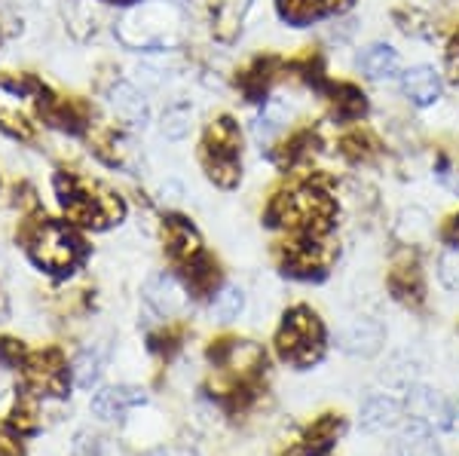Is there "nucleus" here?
Segmentation results:
<instances>
[{"mask_svg": "<svg viewBox=\"0 0 459 456\" xmlns=\"http://www.w3.org/2000/svg\"><path fill=\"white\" fill-rule=\"evenodd\" d=\"M288 456H322V453H313V451H294V453H288Z\"/></svg>", "mask_w": 459, "mask_h": 456, "instance_id": "a19ab883", "label": "nucleus"}, {"mask_svg": "<svg viewBox=\"0 0 459 456\" xmlns=\"http://www.w3.org/2000/svg\"><path fill=\"white\" fill-rule=\"evenodd\" d=\"M246 310V291L239 285H221L218 291L212 294V319L214 322H236Z\"/></svg>", "mask_w": 459, "mask_h": 456, "instance_id": "bb28decb", "label": "nucleus"}, {"mask_svg": "<svg viewBox=\"0 0 459 456\" xmlns=\"http://www.w3.org/2000/svg\"><path fill=\"white\" fill-rule=\"evenodd\" d=\"M43 95L47 83L31 73L0 77V135L19 144H34L43 132Z\"/></svg>", "mask_w": 459, "mask_h": 456, "instance_id": "20e7f679", "label": "nucleus"}, {"mask_svg": "<svg viewBox=\"0 0 459 456\" xmlns=\"http://www.w3.org/2000/svg\"><path fill=\"white\" fill-rule=\"evenodd\" d=\"M147 401V392L138 386H108L92 395V414L99 420H120L132 408Z\"/></svg>", "mask_w": 459, "mask_h": 456, "instance_id": "dca6fc26", "label": "nucleus"}, {"mask_svg": "<svg viewBox=\"0 0 459 456\" xmlns=\"http://www.w3.org/2000/svg\"><path fill=\"white\" fill-rule=\"evenodd\" d=\"M101 371H105V352H101L99 347L83 349L71 365V377L80 389H92L95 383H99Z\"/></svg>", "mask_w": 459, "mask_h": 456, "instance_id": "cd10ccee", "label": "nucleus"}, {"mask_svg": "<svg viewBox=\"0 0 459 456\" xmlns=\"http://www.w3.org/2000/svg\"><path fill=\"white\" fill-rule=\"evenodd\" d=\"M99 95L105 101L108 120L117 123V126L132 132V129H144L153 120L151 99H147V92L132 77H120V73L101 77Z\"/></svg>", "mask_w": 459, "mask_h": 456, "instance_id": "423d86ee", "label": "nucleus"}, {"mask_svg": "<svg viewBox=\"0 0 459 456\" xmlns=\"http://www.w3.org/2000/svg\"><path fill=\"white\" fill-rule=\"evenodd\" d=\"M279 358L294 367H309L325 352V325L309 306H294L285 313V322L276 334Z\"/></svg>", "mask_w": 459, "mask_h": 456, "instance_id": "39448f33", "label": "nucleus"}, {"mask_svg": "<svg viewBox=\"0 0 459 456\" xmlns=\"http://www.w3.org/2000/svg\"><path fill=\"white\" fill-rule=\"evenodd\" d=\"M340 429H343V423H340L337 417H322V420L307 432V451L322 453L325 447H331L337 441Z\"/></svg>", "mask_w": 459, "mask_h": 456, "instance_id": "2f4dec72", "label": "nucleus"}, {"mask_svg": "<svg viewBox=\"0 0 459 456\" xmlns=\"http://www.w3.org/2000/svg\"><path fill=\"white\" fill-rule=\"evenodd\" d=\"M190 288L184 285V279L178 273H153L151 279L144 282V304L151 306L153 313L162 315V319H175L187 310L190 304Z\"/></svg>", "mask_w": 459, "mask_h": 456, "instance_id": "9d476101", "label": "nucleus"}, {"mask_svg": "<svg viewBox=\"0 0 459 456\" xmlns=\"http://www.w3.org/2000/svg\"><path fill=\"white\" fill-rule=\"evenodd\" d=\"M334 245L325 242L322 237L313 233H300L298 239H291L282 248V267L288 276L298 279H322L328 273L331 261H334Z\"/></svg>", "mask_w": 459, "mask_h": 456, "instance_id": "6e6552de", "label": "nucleus"}, {"mask_svg": "<svg viewBox=\"0 0 459 456\" xmlns=\"http://www.w3.org/2000/svg\"><path fill=\"white\" fill-rule=\"evenodd\" d=\"M40 395H34L31 389H22L16 408H13L10 417V429L19 432V435H37L40 432V404H37Z\"/></svg>", "mask_w": 459, "mask_h": 456, "instance_id": "a878e982", "label": "nucleus"}, {"mask_svg": "<svg viewBox=\"0 0 459 456\" xmlns=\"http://www.w3.org/2000/svg\"><path fill=\"white\" fill-rule=\"evenodd\" d=\"M203 159V172L214 187L236 190L242 181V157H230V153H199Z\"/></svg>", "mask_w": 459, "mask_h": 456, "instance_id": "4be33fe9", "label": "nucleus"}, {"mask_svg": "<svg viewBox=\"0 0 459 456\" xmlns=\"http://www.w3.org/2000/svg\"><path fill=\"white\" fill-rule=\"evenodd\" d=\"M337 218V200L322 181H300L270 202V220L291 233L325 237Z\"/></svg>", "mask_w": 459, "mask_h": 456, "instance_id": "7ed1b4c3", "label": "nucleus"}, {"mask_svg": "<svg viewBox=\"0 0 459 456\" xmlns=\"http://www.w3.org/2000/svg\"><path fill=\"white\" fill-rule=\"evenodd\" d=\"M10 313V297H6V291L0 288V315H6Z\"/></svg>", "mask_w": 459, "mask_h": 456, "instance_id": "58836bf2", "label": "nucleus"}, {"mask_svg": "<svg viewBox=\"0 0 459 456\" xmlns=\"http://www.w3.org/2000/svg\"><path fill=\"white\" fill-rule=\"evenodd\" d=\"M398 456H444V451L432 435V426L411 420L398 435Z\"/></svg>", "mask_w": 459, "mask_h": 456, "instance_id": "5701e85b", "label": "nucleus"}, {"mask_svg": "<svg viewBox=\"0 0 459 456\" xmlns=\"http://www.w3.org/2000/svg\"><path fill=\"white\" fill-rule=\"evenodd\" d=\"M157 194H160V202L162 205H178V202L184 200V187L178 181H162Z\"/></svg>", "mask_w": 459, "mask_h": 456, "instance_id": "f704fd0d", "label": "nucleus"}, {"mask_svg": "<svg viewBox=\"0 0 459 456\" xmlns=\"http://www.w3.org/2000/svg\"><path fill=\"white\" fill-rule=\"evenodd\" d=\"M383 325L374 319H352L350 325L340 328L337 334V347L343 352H350V356H359V358H371L377 352L383 349Z\"/></svg>", "mask_w": 459, "mask_h": 456, "instance_id": "ddd939ff", "label": "nucleus"}, {"mask_svg": "<svg viewBox=\"0 0 459 456\" xmlns=\"http://www.w3.org/2000/svg\"><path fill=\"white\" fill-rule=\"evenodd\" d=\"M447 56L454 58V62L459 58V31H456L454 37H450V43H447Z\"/></svg>", "mask_w": 459, "mask_h": 456, "instance_id": "4c0bfd02", "label": "nucleus"}, {"mask_svg": "<svg viewBox=\"0 0 459 456\" xmlns=\"http://www.w3.org/2000/svg\"><path fill=\"white\" fill-rule=\"evenodd\" d=\"M355 0H276V13L285 25L307 28L313 22H322L328 16H340L346 13Z\"/></svg>", "mask_w": 459, "mask_h": 456, "instance_id": "f8f14e48", "label": "nucleus"}, {"mask_svg": "<svg viewBox=\"0 0 459 456\" xmlns=\"http://www.w3.org/2000/svg\"><path fill=\"white\" fill-rule=\"evenodd\" d=\"M28 358L25 343L16 340V337H0V365L4 367H22Z\"/></svg>", "mask_w": 459, "mask_h": 456, "instance_id": "72a5a7b5", "label": "nucleus"}, {"mask_svg": "<svg viewBox=\"0 0 459 456\" xmlns=\"http://www.w3.org/2000/svg\"><path fill=\"white\" fill-rule=\"evenodd\" d=\"M334 114L340 120H359L361 114L368 110V99L361 90H355V86H337L334 90Z\"/></svg>", "mask_w": 459, "mask_h": 456, "instance_id": "7c9ffc66", "label": "nucleus"}, {"mask_svg": "<svg viewBox=\"0 0 459 456\" xmlns=\"http://www.w3.org/2000/svg\"><path fill=\"white\" fill-rule=\"evenodd\" d=\"M101 4H105V6H123V10H126V6L138 4V0H101Z\"/></svg>", "mask_w": 459, "mask_h": 456, "instance_id": "ea45409f", "label": "nucleus"}, {"mask_svg": "<svg viewBox=\"0 0 459 456\" xmlns=\"http://www.w3.org/2000/svg\"><path fill=\"white\" fill-rule=\"evenodd\" d=\"M19 242L25 245L34 267L56 279L74 276L89 254L80 227H74L65 218H47L43 211L19 220Z\"/></svg>", "mask_w": 459, "mask_h": 456, "instance_id": "f03ea898", "label": "nucleus"}, {"mask_svg": "<svg viewBox=\"0 0 459 456\" xmlns=\"http://www.w3.org/2000/svg\"><path fill=\"white\" fill-rule=\"evenodd\" d=\"M0 456H22V444L16 438L0 435Z\"/></svg>", "mask_w": 459, "mask_h": 456, "instance_id": "c9c22d12", "label": "nucleus"}, {"mask_svg": "<svg viewBox=\"0 0 459 456\" xmlns=\"http://www.w3.org/2000/svg\"><path fill=\"white\" fill-rule=\"evenodd\" d=\"M407 410H411L413 420H423L429 426H438V429H450V426H454V420H450L447 401H444L438 392L426 389V386L413 389L411 399H407Z\"/></svg>", "mask_w": 459, "mask_h": 456, "instance_id": "6ab92c4d", "label": "nucleus"}, {"mask_svg": "<svg viewBox=\"0 0 459 456\" xmlns=\"http://www.w3.org/2000/svg\"><path fill=\"white\" fill-rule=\"evenodd\" d=\"M160 237H162V248H166V254L172 257L178 267H187V263H194L199 254H205L203 237H199L196 224L184 215L162 218Z\"/></svg>", "mask_w": 459, "mask_h": 456, "instance_id": "9b49d317", "label": "nucleus"}, {"mask_svg": "<svg viewBox=\"0 0 459 456\" xmlns=\"http://www.w3.org/2000/svg\"><path fill=\"white\" fill-rule=\"evenodd\" d=\"M438 279L444 288L459 291V248H447L438 257Z\"/></svg>", "mask_w": 459, "mask_h": 456, "instance_id": "473e14b6", "label": "nucleus"}, {"mask_svg": "<svg viewBox=\"0 0 459 456\" xmlns=\"http://www.w3.org/2000/svg\"><path fill=\"white\" fill-rule=\"evenodd\" d=\"M196 126V108L190 101H172L160 114V135L166 142H184Z\"/></svg>", "mask_w": 459, "mask_h": 456, "instance_id": "393cba45", "label": "nucleus"}, {"mask_svg": "<svg viewBox=\"0 0 459 456\" xmlns=\"http://www.w3.org/2000/svg\"><path fill=\"white\" fill-rule=\"evenodd\" d=\"M209 358L214 362V367L227 371L239 383L261 374V367L266 365V352L251 340H218L209 349Z\"/></svg>", "mask_w": 459, "mask_h": 456, "instance_id": "1a4fd4ad", "label": "nucleus"}, {"mask_svg": "<svg viewBox=\"0 0 459 456\" xmlns=\"http://www.w3.org/2000/svg\"><path fill=\"white\" fill-rule=\"evenodd\" d=\"M114 37L132 53H175L187 40V13L178 0H138L114 22Z\"/></svg>", "mask_w": 459, "mask_h": 456, "instance_id": "f257e3e1", "label": "nucleus"}, {"mask_svg": "<svg viewBox=\"0 0 459 456\" xmlns=\"http://www.w3.org/2000/svg\"><path fill=\"white\" fill-rule=\"evenodd\" d=\"M402 86H404V95L411 99V105H417V108H429L441 99V73L435 68H429V65H417V68L404 71Z\"/></svg>", "mask_w": 459, "mask_h": 456, "instance_id": "a211bd4d", "label": "nucleus"}, {"mask_svg": "<svg viewBox=\"0 0 459 456\" xmlns=\"http://www.w3.org/2000/svg\"><path fill=\"white\" fill-rule=\"evenodd\" d=\"M444 239H447L450 245H459V215L447 224V230H444Z\"/></svg>", "mask_w": 459, "mask_h": 456, "instance_id": "e433bc0d", "label": "nucleus"}, {"mask_svg": "<svg viewBox=\"0 0 459 456\" xmlns=\"http://www.w3.org/2000/svg\"><path fill=\"white\" fill-rule=\"evenodd\" d=\"M359 71L368 80H389L402 71V56L389 43H371L359 53Z\"/></svg>", "mask_w": 459, "mask_h": 456, "instance_id": "412c9836", "label": "nucleus"}, {"mask_svg": "<svg viewBox=\"0 0 459 456\" xmlns=\"http://www.w3.org/2000/svg\"><path fill=\"white\" fill-rule=\"evenodd\" d=\"M456 423H459V410H456Z\"/></svg>", "mask_w": 459, "mask_h": 456, "instance_id": "37998d69", "label": "nucleus"}, {"mask_svg": "<svg viewBox=\"0 0 459 456\" xmlns=\"http://www.w3.org/2000/svg\"><path fill=\"white\" fill-rule=\"evenodd\" d=\"M0 190H4V178H0Z\"/></svg>", "mask_w": 459, "mask_h": 456, "instance_id": "79ce46f5", "label": "nucleus"}, {"mask_svg": "<svg viewBox=\"0 0 459 456\" xmlns=\"http://www.w3.org/2000/svg\"><path fill=\"white\" fill-rule=\"evenodd\" d=\"M101 13H105L101 0H65L62 6L65 28L74 40H92L101 31Z\"/></svg>", "mask_w": 459, "mask_h": 456, "instance_id": "2eb2a0df", "label": "nucleus"}, {"mask_svg": "<svg viewBox=\"0 0 459 456\" xmlns=\"http://www.w3.org/2000/svg\"><path fill=\"white\" fill-rule=\"evenodd\" d=\"M199 153H230V157H242V129L230 114H221L205 126L203 147Z\"/></svg>", "mask_w": 459, "mask_h": 456, "instance_id": "f3484780", "label": "nucleus"}, {"mask_svg": "<svg viewBox=\"0 0 459 456\" xmlns=\"http://www.w3.org/2000/svg\"><path fill=\"white\" fill-rule=\"evenodd\" d=\"M178 270H181L178 276L184 279V285H187L194 297L214 294L221 288V270H218V263H214L209 254H199L194 263H187V267H178Z\"/></svg>", "mask_w": 459, "mask_h": 456, "instance_id": "b1692460", "label": "nucleus"}, {"mask_svg": "<svg viewBox=\"0 0 459 456\" xmlns=\"http://www.w3.org/2000/svg\"><path fill=\"white\" fill-rule=\"evenodd\" d=\"M251 0H209V25L218 43H233L242 34Z\"/></svg>", "mask_w": 459, "mask_h": 456, "instance_id": "4468645a", "label": "nucleus"}, {"mask_svg": "<svg viewBox=\"0 0 459 456\" xmlns=\"http://www.w3.org/2000/svg\"><path fill=\"white\" fill-rule=\"evenodd\" d=\"M404 417V404L392 395H374L365 401L361 408V429L365 432H389L402 423Z\"/></svg>", "mask_w": 459, "mask_h": 456, "instance_id": "aec40b11", "label": "nucleus"}, {"mask_svg": "<svg viewBox=\"0 0 459 456\" xmlns=\"http://www.w3.org/2000/svg\"><path fill=\"white\" fill-rule=\"evenodd\" d=\"M22 374H25V389H31L34 395H53V399H65L71 389V367L68 358H65L62 349L47 347L28 352L25 365H22Z\"/></svg>", "mask_w": 459, "mask_h": 456, "instance_id": "0eeeda50", "label": "nucleus"}, {"mask_svg": "<svg viewBox=\"0 0 459 456\" xmlns=\"http://www.w3.org/2000/svg\"><path fill=\"white\" fill-rule=\"evenodd\" d=\"M395 233H398V239L413 245V242H423L429 233H432V220H429L423 209H404L395 220Z\"/></svg>", "mask_w": 459, "mask_h": 456, "instance_id": "c85d7f7f", "label": "nucleus"}, {"mask_svg": "<svg viewBox=\"0 0 459 456\" xmlns=\"http://www.w3.org/2000/svg\"><path fill=\"white\" fill-rule=\"evenodd\" d=\"M392 291H395L398 300H407V304H417V300H423V276H420L417 267H398L395 273L389 279Z\"/></svg>", "mask_w": 459, "mask_h": 456, "instance_id": "c756f323", "label": "nucleus"}]
</instances>
